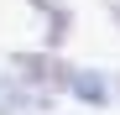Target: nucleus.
<instances>
[{"instance_id":"4","label":"nucleus","mask_w":120,"mask_h":115,"mask_svg":"<svg viewBox=\"0 0 120 115\" xmlns=\"http://www.w3.org/2000/svg\"><path fill=\"white\" fill-rule=\"evenodd\" d=\"M105 5H110V16H115V26H120V0H105Z\"/></svg>"},{"instance_id":"5","label":"nucleus","mask_w":120,"mask_h":115,"mask_svg":"<svg viewBox=\"0 0 120 115\" xmlns=\"http://www.w3.org/2000/svg\"><path fill=\"white\" fill-rule=\"evenodd\" d=\"M115 89H120V79H115Z\"/></svg>"},{"instance_id":"2","label":"nucleus","mask_w":120,"mask_h":115,"mask_svg":"<svg viewBox=\"0 0 120 115\" xmlns=\"http://www.w3.org/2000/svg\"><path fill=\"white\" fill-rule=\"evenodd\" d=\"M68 94H73L78 105H89V110H105V105H110V94H115V84L105 79V73L84 68V73H73V79H68Z\"/></svg>"},{"instance_id":"3","label":"nucleus","mask_w":120,"mask_h":115,"mask_svg":"<svg viewBox=\"0 0 120 115\" xmlns=\"http://www.w3.org/2000/svg\"><path fill=\"white\" fill-rule=\"evenodd\" d=\"M42 105H47V100H37L26 84L0 79V115H31V110H42Z\"/></svg>"},{"instance_id":"1","label":"nucleus","mask_w":120,"mask_h":115,"mask_svg":"<svg viewBox=\"0 0 120 115\" xmlns=\"http://www.w3.org/2000/svg\"><path fill=\"white\" fill-rule=\"evenodd\" d=\"M11 79L26 84L37 100H52L57 89H68L73 68L63 63V58H52V52H16V58H11Z\"/></svg>"}]
</instances>
